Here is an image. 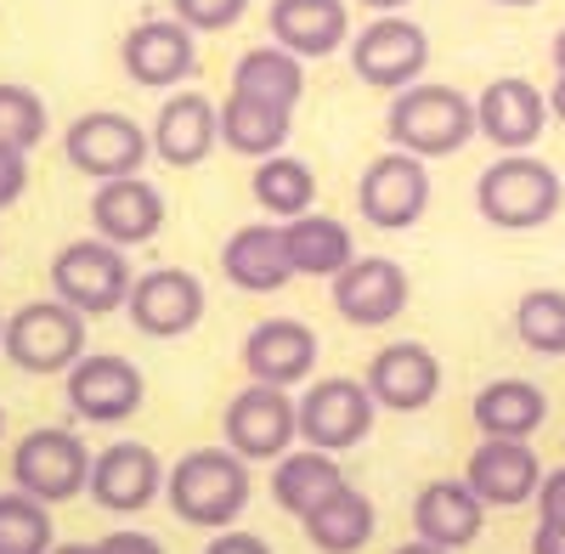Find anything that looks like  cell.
<instances>
[{
  "label": "cell",
  "instance_id": "cell-39",
  "mask_svg": "<svg viewBox=\"0 0 565 554\" xmlns=\"http://www.w3.org/2000/svg\"><path fill=\"white\" fill-rule=\"evenodd\" d=\"M97 554H164V543L148 537V532H136V526H119V532H108L97 543Z\"/></svg>",
  "mask_w": 565,
  "mask_h": 554
},
{
  "label": "cell",
  "instance_id": "cell-13",
  "mask_svg": "<svg viewBox=\"0 0 565 554\" xmlns=\"http://www.w3.org/2000/svg\"><path fill=\"white\" fill-rule=\"evenodd\" d=\"M204 284L186 266H153V271H141L136 277V289L125 300L130 322L148 340H181V334H193L199 322H204Z\"/></svg>",
  "mask_w": 565,
  "mask_h": 554
},
{
  "label": "cell",
  "instance_id": "cell-24",
  "mask_svg": "<svg viewBox=\"0 0 565 554\" xmlns=\"http://www.w3.org/2000/svg\"><path fill=\"white\" fill-rule=\"evenodd\" d=\"M266 29L282 52L311 63V57H334L351 40V12H345V0H271Z\"/></svg>",
  "mask_w": 565,
  "mask_h": 554
},
{
  "label": "cell",
  "instance_id": "cell-44",
  "mask_svg": "<svg viewBox=\"0 0 565 554\" xmlns=\"http://www.w3.org/2000/svg\"><path fill=\"white\" fill-rule=\"evenodd\" d=\"M362 7H367V12H380V18H385V12H402V7H413V0H362Z\"/></svg>",
  "mask_w": 565,
  "mask_h": 554
},
{
  "label": "cell",
  "instance_id": "cell-20",
  "mask_svg": "<svg viewBox=\"0 0 565 554\" xmlns=\"http://www.w3.org/2000/svg\"><path fill=\"white\" fill-rule=\"evenodd\" d=\"M543 465L532 441H503V436H487L476 452H469L463 465V481L476 487V498L487 503V510H514V503H532L537 487H543Z\"/></svg>",
  "mask_w": 565,
  "mask_h": 554
},
{
  "label": "cell",
  "instance_id": "cell-3",
  "mask_svg": "<svg viewBox=\"0 0 565 554\" xmlns=\"http://www.w3.org/2000/svg\"><path fill=\"white\" fill-rule=\"evenodd\" d=\"M559 204H565L559 170L532 159V153H503L476 181L481 221L503 226V233H537V226H548L559 215Z\"/></svg>",
  "mask_w": 565,
  "mask_h": 554
},
{
  "label": "cell",
  "instance_id": "cell-38",
  "mask_svg": "<svg viewBox=\"0 0 565 554\" xmlns=\"http://www.w3.org/2000/svg\"><path fill=\"white\" fill-rule=\"evenodd\" d=\"M204 554H271V543L260 532H244V526H226L204 543Z\"/></svg>",
  "mask_w": 565,
  "mask_h": 554
},
{
  "label": "cell",
  "instance_id": "cell-34",
  "mask_svg": "<svg viewBox=\"0 0 565 554\" xmlns=\"http://www.w3.org/2000/svg\"><path fill=\"white\" fill-rule=\"evenodd\" d=\"M514 334L537 356H565V289H532L514 306Z\"/></svg>",
  "mask_w": 565,
  "mask_h": 554
},
{
  "label": "cell",
  "instance_id": "cell-42",
  "mask_svg": "<svg viewBox=\"0 0 565 554\" xmlns=\"http://www.w3.org/2000/svg\"><path fill=\"white\" fill-rule=\"evenodd\" d=\"M548 114L565 125V74H554V85H548Z\"/></svg>",
  "mask_w": 565,
  "mask_h": 554
},
{
  "label": "cell",
  "instance_id": "cell-36",
  "mask_svg": "<svg viewBox=\"0 0 565 554\" xmlns=\"http://www.w3.org/2000/svg\"><path fill=\"white\" fill-rule=\"evenodd\" d=\"M170 12L193 34H221L249 12V0H170Z\"/></svg>",
  "mask_w": 565,
  "mask_h": 554
},
{
  "label": "cell",
  "instance_id": "cell-12",
  "mask_svg": "<svg viewBox=\"0 0 565 554\" xmlns=\"http://www.w3.org/2000/svg\"><path fill=\"white\" fill-rule=\"evenodd\" d=\"M356 210L380 226V233H407V226H418V215L430 210V164L402 153V148L380 153L356 181Z\"/></svg>",
  "mask_w": 565,
  "mask_h": 554
},
{
  "label": "cell",
  "instance_id": "cell-46",
  "mask_svg": "<svg viewBox=\"0 0 565 554\" xmlns=\"http://www.w3.org/2000/svg\"><path fill=\"white\" fill-rule=\"evenodd\" d=\"M52 554H97V543H57Z\"/></svg>",
  "mask_w": 565,
  "mask_h": 554
},
{
  "label": "cell",
  "instance_id": "cell-8",
  "mask_svg": "<svg viewBox=\"0 0 565 554\" xmlns=\"http://www.w3.org/2000/svg\"><path fill=\"white\" fill-rule=\"evenodd\" d=\"M90 465H97V452H90L74 430L63 425H45V430H29L12 452V481L40 498V503H68L79 492H90Z\"/></svg>",
  "mask_w": 565,
  "mask_h": 554
},
{
  "label": "cell",
  "instance_id": "cell-16",
  "mask_svg": "<svg viewBox=\"0 0 565 554\" xmlns=\"http://www.w3.org/2000/svg\"><path fill=\"white\" fill-rule=\"evenodd\" d=\"M548 90H537L532 79H521V74H503V79H492L481 97H476V130L487 136L492 148H503V153H526V148H537V136L548 130Z\"/></svg>",
  "mask_w": 565,
  "mask_h": 554
},
{
  "label": "cell",
  "instance_id": "cell-40",
  "mask_svg": "<svg viewBox=\"0 0 565 554\" xmlns=\"http://www.w3.org/2000/svg\"><path fill=\"white\" fill-rule=\"evenodd\" d=\"M537 515L554 521V526H565V465L543 476V487H537Z\"/></svg>",
  "mask_w": 565,
  "mask_h": 554
},
{
  "label": "cell",
  "instance_id": "cell-10",
  "mask_svg": "<svg viewBox=\"0 0 565 554\" xmlns=\"http://www.w3.org/2000/svg\"><path fill=\"white\" fill-rule=\"evenodd\" d=\"M63 153L79 175L90 181H119V175H141V164H148L153 153V136L141 130L130 114H79L63 136Z\"/></svg>",
  "mask_w": 565,
  "mask_h": 554
},
{
  "label": "cell",
  "instance_id": "cell-37",
  "mask_svg": "<svg viewBox=\"0 0 565 554\" xmlns=\"http://www.w3.org/2000/svg\"><path fill=\"white\" fill-rule=\"evenodd\" d=\"M23 193H29V153L0 148V210H12Z\"/></svg>",
  "mask_w": 565,
  "mask_h": 554
},
{
  "label": "cell",
  "instance_id": "cell-35",
  "mask_svg": "<svg viewBox=\"0 0 565 554\" xmlns=\"http://www.w3.org/2000/svg\"><path fill=\"white\" fill-rule=\"evenodd\" d=\"M45 130H52V114H45L40 90L0 79V148H40Z\"/></svg>",
  "mask_w": 565,
  "mask_h": 554
},
{
  "label": "cell",
  "instance_id": "cell-6",
  "mask_svg": "<svg viewBox=\"0 0 565 554\" xmlns=\"http://www.w3.org/2000/svg\"><path fill=\"white\" fill-rule=\"evenodd\" d=\"M424 68H430V34L402 12H385L351 34V74L373 90L396 97V90L424 79Z\"/></svg>",
  "mask_w": 565,
  "mask_h": 554
},
{
  "label": "cell",
  "instance_id": "cell-48",
  "mask_svg": "<svg viewBox=\"0 0 565 554\" xmlns=\"http://www.w3.org/2000/svg\"><path fill=\"white\" fill-rule=\"evenodd\" d=\"M0 436H7V413H0Z\"/></svg>",
  "mask_w": 565,
  "mask_h": 554
},
{
  "label": "cell",
  "instance_id": "cell-47",
  "mask_svg": "<svg viewBox=\"0 0 565 554\" xmlns=\"http://www.w3.org/2000/svg\"><path fill=\"white\" fill-rule=\"evenodd\" d=\"M498 7H537V0H498Z\"/></svg>",
  "mask_w": 565,
  "mask_h": 554
},
{
  "label": "cell",
  "instance_id": "cell-22",
  "mask_svg": "<svg viewBox=\"0 0 565 554\" xmlns=\"http://www.w3.org/2000/svg\"><path fill=\"white\" fill-rule=\"evenodd\" d=\"M153 153L175 170H193L221 148V108L204 97V90H170V103L153 119Z\"/></svg>",
  "mask_w": 565,
  "mask_h": 554
},
{
  "label": "cell",
  "instance_id": "cell-31",
  "mask_svg": "<svg viewBox=\"0 0 565 554\" xmlns=\"http://www.w3.org/2000/svg\"><path fill=\"white\" fill-rule=\"evenodd\" d=\"M289 125H295L289 108H271V103H255V97H238V90H232V97L221 103V148L260 164V159L282 153Z\"/></svg>",
  "mask_w": 565,
  "mask_h": 554
},
{
  "label": "cell",
  "instance_id": "cell-33",
  "mask_svg": "<svg viewBox=\"0 0 565 554\" xmlns=\"http://www.w3.org/2000/svg\"><path fill=\"white\" fill-rule=\"evenodd\" d=\"M52 503L29 498L23 487L0 492V554H52Z\"/></svg>",
  "mask_w": 565,
  "mask_h": 554
},
{
  "label": "cell",
  "instance_id": "cell-23",
  "mask_svg": "<svg viewBox=\"0 0 565 554\" xmlns=\"http://www.w3.org/2000/svg\"><path fill=\"white\" fill-rule=\"evenodd\" d=\"M221 271H226V284L244 289V295H277L295 277L282 221H249V226H238V233L226 238V249H221Z\"/></svg>",
  "mask_w": 565,
  "mask_h": 554
},
{
  "label": "cell",
  "instance_id": "cell-15",
  "mask_svg": "<svg viewBox=\"0 0 565 554\" xmlns=\"http://www.w3.org/2000/svg\"><path fill=\"white\" fill-rule=\"evenodd\" d=\"M119 63L136 85L148 90H175L186 74L199 68V34L186 29L181 18H141L125 45H119Z\"/></svg>",
  "mask_w": 565,
  "mask_h": 554
},
{
  "label": "cell",
  "instance_id": "cell-28",
  "mask_svg": "<svg viewBox=\"0 0 565 554\" xmlns=\"http://www.w3.org/2000/svg\"><path fill=\"white\" fill-rule=\"evenodd\" d=\"M232 90L238 97H255V103H271V108H300L306 97V57L282 52V45H249V52L232 63Z\"/></svg>",
  "mask_w": 565,
  "mask_h": 554
},
{
  "label": "cell",
  "instance_id": "cell-11",
  "mask_svg": "<svg viewBox=\"0 0 565 554\" xmlns=\"http://www.w3.org/2000/svg\"><path fill=\"white\" fill-rule=\"evenodd\" d=\"M373 413L380 402H373L367 380H311L300 391V447L351 452L356 441H367Z\"/></svg>",
  "mask_w": 565,
  "mask_h": 554
},
{
  "label": "cell",
  "instance_id": "cell-14",
  "mask_svg": "<svg viewBox=\"0 0 565 554\" xmlns=\"http://www.w3.org/2000/svg\"><path fill=\"white\" fill-rule=\"evenodd\" d=\"M334 284V311L351 322V329H385L407 311V271L391 260V255H356L340 277H328Z\"/></svg>",
  "mask_w": 565,
  "mask_h": 554
},
{
  "label": "cell",
  "instance_id": "cell-7",
  "mask_svg": "<svg viewBox=\"0 0 565 554\" xmlns=\"http://www.w3.org/2000/svg\"><path fill=\"white\" fill-rule=\"evenodd\" d=\"M221 436H226V447L238 458H249V465H260V458L277 465V458L300 441V402L289 391H277V385L249 380L238 396L226 402Z\"/></svg>",
  "mask_w": 565,
  "mask_h": 554
},
{
  "label": "cell",
  "instance_id": "cell-25",
  "mask_svg": "<svg viewBox=\"0 0 565 554\" xmlns=\"http://www.w3.org/2000/svg\"><path fill=\"white\" fill-rule=\"evenodd\" d=\"M487 526V503L469 481H430L413 498V537L436 548H469Z\"/></svg>",
  "mask_w": 565,
  "mask_h": 554
},
{
  "label": "cell",
  "instance_id": "cell-27",
  "mask_svg": "<svg viewBox=\"0 0 565 554\" xmlns=\"http://www.w3.org/2000/svg\"><path fill=\"white\" fill-rule=\"evenodd\" d=\"M345 476H340V452H322V447H289L271 465V503L282 515L306 521L317 503L334 492Z\"/></svg>",
  "mask_w": 565,
  "mask_h": 554
},
{
  "label": "cell",
  "instance_id": "cell-41",
  "mask_svg": "<svg viewBox=\"0 0 565 554\" xmlns=\"http://www.w3.org/2000/svg\"><path fill=\"white\" fill-rule=\"evenodd\" d=\"M532 554H565V526L543 521V526L532 532Z\"/></svg>",
  "mask_w": 565,
  "mask_h": 554
},
{
  "label": "cell",
  "instance_id": "cell-26",
  "mask_svg": "<svg viewBox=\"0 0 565 554\" xmlns=\"http://www.w3.org/2000/svg\"><path fill=\"white\" fill-rule=\"evenodd\" d=\"M300 526H306L311 548H322V554H362V548L373 543V526H380V515H373V498H367L356 481H340Z\"/></svg>",
  "mask_w": 565,
  "mask_h": 554
},
{
  "label": "cell",
  "instance_id": "cell-32",
  "mask_svg": "<svg viewBox=\"0 0 565 554\" xmlns=\"http://www.w3.org/2000/svg\"><path fill=\"white\" fill-rule=\"evenodd\" d=\"M249 188H255V204L266 210V221H295V215H311V204H317V175L295 153L260 159Z\"/></svg>",
  "mask_w": 565,
  "mask_h": 554
},
{
  "label": "cell",
  "instance_id": "cell-9",
  "mask_svg": "<svg viewBox=\"0 0 565 554\" xmlns=\"http://www.w3.org/2000/svg\"><path fill=\"white\" fill-rule=\"evenodd\" d=\"M148 402V380L141 367L119 351H85L68 367V413L85 425H125Z\"/></svg>",
  "mask_w": 565,
  "mask_h": 554
},
{
  "label": "cell",
  "instance_id": "cell-18",
  "mask_svg": "<svg viewBox=\"0 0 565 554\" xmlns=\"http://www.w3.org/2000/svg\"><path fill=\"white\" fill-rule=\"evenodd\" d=\"M164 193L153 188L148 175H119V181H97L90 193V226L97 238L119 244V249H136L164 233Z\"/></svg>",
  "mask_w": 565,
  "mask_h": 554
},
{
  "label": "cell",
  "instance_id": "cell-45",
  "mask_svg": "<svg viewBox=\"0 0 565 554\" xmlns=\"http://www.w3.org/2000/svg\"><path fill=\"white\" fill-rule=\"evenodd\" d=\"M548 57H554V74H565V29L554 34V45H548Z\"/></svg>",
  "mask_w": 565,
  "mask_h": 554
},
{
  "label": "cell",
  "instance_id": "cell-29",
  "mask_svg": "<svg viewBox=\"0 0 565 554\" xmlns=\"http://www.w3.org/2000/svg\"><path fill=\"white\" fill-rule=\"evenodd\" d=\"M548 419V396L532 380H492L476 391V430L503 436V441H526Z\"/></svg>",
  "mask_w": 565,
  "mask_h": 554
},
{
  "label": "cell",
  "instance_id": "cell-17",
  "mask_svg": "<svg viewBox=\"0 0 565 554\" xmlns=\"http://www.w3.org/2000/svg\"><path fill=\"white\" fill-rule=\"evenodd\" d=\"M244 374L277 391H295L317 374V334L300 317H266L244 334Z\"/></svg>",
  "mask_w": 565,
  "mask_h": 554
},
{
  "label": "cell",
  "instance_id": "cell-2",
  "mask_svg": "<svg viewBox=\"0 0 565 554\" xmlns=\"http://www.w3.org/2000/svg\"><path fill=\"white\" fill-rule=\"evenodd\" d=\"M385 130H391V148L430 164V159L458 153L469 136H476V103H469L458 85L418 79V85H407V90L391 97Z\"/></svg>",
  "mask_w": 565,
  "mask_h": 554
},
{
  "label": "cell",
  "instance_id": "cell-49",
  "mask_svg": "<svg viewBox=\"0 0 565 554\" xmlns=\"http://www.w3.org/2000/svg\"><path fill=\"white\" fill-rule=\"evenodd\" d=\"M0 340H7V317H0Z\"/></svg>",
  "mask_w": 565,
  "mask_h": 554
},
{
  "label": "cell",
  "instance_id": "cell-1",
  "mask_svg": "<svg viewBox=\"0 0 565 554\" xmlns=\"http://www.w3.org/2000/svg\"><path fill=\"white\" fill-rule=\"evenodd\" d=\"M164 498L175 521L199 526V532H226L238 526V515L249 510V458H238L226 441L221 447H193L170 465Z\"/></svg>",
  "mask_w": 565,
  "mask_h": 554
},
{
  "label": "cell",
  "instance_id": "cell-5",
  "mask_svg": "<svg viewBox=\"0 0 565 554\" xmlns=\"http://www.w3.org/2000/svg\"><path fill=\"white\" fill-rule=\"evenodd\" d=\"M136 289V271H130V255L108 238H74L52 255V295L68 300L74 311L85 317H103V311H119Z\"/></svg>",
  "mask_w": 565,
  "mask_h": 554
},
{
  "label": "cell",
  "instance_id": "cell-43",
  "mask_svg": "<svg viewBox=\"0 0 565 554\" xmlns=\"http://www.w3.org/2000/svg\"><path fill=\"white\" fill-rule=\"evenodd\" d=\"M391 554H452V548H436V543H424V537H413V543H402V548H391Z\"/></svg>",
  "mask_w": 565,
  "mask_h": 554
},
{
  "label": "cell",
  "instance_id": "cell-4",
  "mask_svg": "<svg viewBox=\"0 0 565 554\" xmlns=\"http://www.w3.org/2000/svg\"><path fill=\"white\" fill-rule=\"evenodd\" d=\"M0 351L12 356V367L23 374H68L85 356V311H74L68 300H29L7 317V340Z\"/></svg>",
  "mask_w": 565,
  "mask_h": 554
},
{
  "label": "cell",
  "instance_id": "cell-21",
  "mask_svg": "<svg viewBox=\"0 0 565 554\" xmlns=\"http://www.w3.org/2000/svg\"><path fill=\"white\" fill-rule=\"evenodd\" d=\"M367 391L385 413H418L441 396V362L430 345L418 340H396L385 351H373L367 362Z\"/></svg>",
  "mask_w": 565,
  "mask_h": 554
},
{
  "label": "cell",
  "instance_id": "cell-30",
  "mask_svg": "<svg viewBox=\"0 0 565 554\" xmlns=\"http://www.w3.org/2000/svg\"><path fill=\"white\" fill-rule=\"evenodd\" d=\"M282 238H289L295 277H340V271L356 260L351 226H345V221H334V215H322V210L282 221Z\"/></svg>",
  "mask_w": 565,
  "mask_h": 554
},
{
  "label": "cell",
  "instance_id": "cell-19",
  "mask_svg": "<svg viewBox=\"0 0 565 554\" xmlns=\"http://www.w3.org/2000/svg\"><path fill=\"white\" fill-rule=\"evenodd\" d=\"M164 481H170V470L159 465V452L141 447V441H114V447L97 452V465H90V498H97L108 515L148 510L164 492Z\"/></svg>",
  "mask_w": 565,
  "mask_h": 554
}]
</instances>
